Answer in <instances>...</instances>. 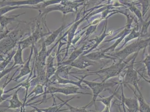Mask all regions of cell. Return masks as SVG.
<instances>
[{
  "label": "cell",
  "mask_w": 150,
  "mask_h": 112,
  "mask_svg": "<svg viewBox=\"0 0 150 112\" xmlns=\"http://www.w3.org/2000/svg\"><path fill=\"white\" fill-rule=\"evenodd\" d=\"M88 48L87 43H85L81 48L75 50L72 52V53L70 55L69 57V59L66 61H63L60 62H58L57 67H60V66H69L71 63L74 62L76 59H77L79 57L81 56L83 53Z\"/></svg>",
  "instance_id": "obj_14"
},
{
  "label": "cell",
  "mask_w": 150,
  "mask_h": 112,
  "mask_svg": "<svg viewBox=\"0 0 150 112\" xmlns=\"http://www.w3.org/2000/svg\"><path fill=\"white\" fill-rule=\"evenodd\" d=\"M17 68L16 66L13 67V66H11V67L8 68V69H5L4 71L0 72V80L2 79V78H3L5 76H6L7 75H8L9 73L13 69H16Z\"/></svg>",
  "instance_id": "obj_37"
},
{
  "label": "cell",
  "mask_w": 150,
  "mask_h": 112,
  "mask_svg": "<svg viewBox=\"0 0 150 112\" xmlns=\"http://www.w3.org/2000/svg\"><path fill=\"white\" fill-rule=\"evenodd\" d=\"M142 24V28L140 29V38H144L146 37L148 34V29L150 25V20L149 21L143 20L141 22Z\"/></svg>",
  "instance_id": "obj_34"
},
{
  "label": "cell",
  "mask_w": 150,
  "mask_h": 112,
  "mask_svg": "<svg viewBox=\"0 0 150 112\" xmlns=\"http://www.w3.org/2000/svg\"><path fill=\"white\" fill-rule=\"evenodd\" d=\"M25 13H20L16 15H13L11 16H0V26L1 27L2 30H4L5 29H6L7 25L11 24L13 21H16V19L18 18H19L20 16H21L25 14Z\"/></svg>",
  "instance_id": "obj_23"
},
{
  "label": "cell",
  "mask_w": 150,
  "mask_h": 112,
  "mask_svg": "<svg viewBox=\"0 0 150 112\" xmlns=\"http://www.w3.org/2000/svg\"><path fill=\"white\" fill-rule=\"evenodd\" d=\"M134 5H141L142 6V13L143 18L150 9V0H138L133 3Z\"/></svg>",
  "instance_id": "obj_30"
},
{
  "label": "cell",
  "mask_w": 150,
  "mask_h": 112,
  "mask_svg": "<svg viewBox=\"0 0 150 112\" xmlns=\"http://www.w3.org/2000/svg\"><path fill=\"white\" fill-rule=\"evenodd\" d=\"M71 75L72 76H73L75 78L79 79V80L75 81H74V80H69V79L62 78V77H59L58 75H57L55 74L54 75H53L50 77V79H49V80L48 81L47 86H48V85H53L54 84V85H57V84H61V85L72 84L73 85H75V86H77L80 87L81 89H82V90L86 89V88L83 87V86L81 84L82 83V80L85 77V75L84 76H82L81 78H79L78 77H76L75 76H73V75Z\"/></svg>",
  "instance_id": "obj_8"
},
{
  "label": "cell",
  "mask_w": 150,
  "mask_h": 112,
  "mask_svg": "<svg viewBox=\"0 0 150 112\" xmlns=\"http://www.w3.org/2000/svg\"><path fill=\"white\" fill-rule=\"evenodd\" d=\"M150 44V37L146 39H138L115 53H107L106 55L112 56L117 60L125 61L128 56L139 52L141 50H145Z\"/></svg>",
  "instance_id": "obj_2"
},
{
  "label": "cell",
  "mask_w": 150,
  "mask_h": 112,
  "mask_svg": "<svg viewBox=\"0 0 150 112\" xmlns=\"http://www.w3.org/2000/svg\"><path fill=\"white\" fill-rule=\"evenodd\" d=\"M133 56H132V58L127 61H119L117 62L113 63L112 65H111L108 67L100 69L99 70H96V71L86 70V71H83V72L78 71L76 72H70V74L87 73L91 75H96L99 76V79H101V82H105L109 79L117 77L120 75L121 72L124 70V69H125L126 66L128 65V63L133 59Z\"/></svg>",
  "instance_id": "obj_1"
},
{
  "label": "cell",
  "mask_w": 150,
  "mask_h": 112,
  "mask_svg": "<svg viewBox=\"0 0 150 112\" xmlns=\"http://www.w3.org/2000/svg\"><path fill=\"white\" fill-rule=\"evenodd\" d=\"M74 21L73 22L69 23V24H67V25H66L64 23L58 29H57V30L53 31V32H50V35L47 38L44 40V43L45 44V45L47 47L50 46L51 44H52L54 42V41L56 40V39L58 37V35L62 32V31H63L66 28H68L69 26L72 25V24L74 23Z\"/></svg>",
  "instance_id": "obj_18"
},
{
  "label": "cell",
  "mask_w": 150,
  "mask_h": 112,
  "mask_svg": "<svg viewBox=\"0 0 150 112\" xmlns=\"http://www.w3.org/2000/svg\"><path fill=\"white\" fill-rule=\"evenodd\" d=\"M72 67L70 66H64L58 67L56 74L58 75L59 77L64 79H69V75L70 72L69 71Z\"/></svg>",
  "instance_id": "obj_29"
},
{
  "label": "cell",
  "mask_w": 150,
  "mask_h": 112,
  "mask_svg": "<svg viewBox=\"0 0 150 112\" xmlns=\"http://www.w3.org/2000/svg\"><path fill=\"white\" fill-rule=\"evenodd\" d=\"M58 11L62 13L64 16H65L66 15L68 14L69 13H76L75 10L74 9H72V8L63 5L61 4H59L52 5L50 6H48V7H47L46 8L39 10V16L40 18L43 17L44 15H45V16H46V15L48 13H50L52 11Z\"/></svg>",
  "instance_id": "obj_10"
},
{
  "label": "cell",
  "mask_w": 150,
  "mask_h": 112,
  "mask_svg": "<svg viewBox=\"0 0 150 112\" xmlns=\"http://www.w3.org/2000/svg\"><path fill=\"white\" fill-rule=\"evenodd\" d=\"M83 56V55H82ZM85 57L88 58V60L93 61H100L103 59H109L112 60H117L115 58L112 57V56H108L105 53L103 52L101 50V51H98V52H90L86 55H84Z\"/></svg>",
  "instance_id": "obj_20"
},
{
  "label": "cell",
  "mask_w": 150,
  "mask_h": 112,
  "mask_svg": "<svg viewBox=\"0 0 150 112\" xmlns=\"http://www.w3.org/2000/svg\"><path fill=\"white\" fill-rule=\"evenodd\" d=\"M37 28L31 35L29 37L26 38L25 39L20 40L18 43L21 45L22 49L24 50L25 48L31 47L33 44L37 43L38 41L43 37L47 35L48 34H42L39 29V24H37Z\"/></svg>",
  "instance_id": "obj_9"
},
{
  "label": "cell",
  "mask_w": 150,
  "mask_h": 112,
  "mask_svg": "<svg viewBox=\"0 0 150 112\" xmlns=\"http://www.w3.org/2000/svg\"><path fill=\"white\" fill-rule=\"evenodd\" d=\"M138 0H125V2H134L136 1H137Z\"/></svg>",
  "instance_id": "obj_43"
},
{
  "label": "cell",
  "mask_w": 150,
  "mask_h": 112,
  "mask_svg": "<svg viewBox=\"0 0 150 112\" xmlns=\"http://www.w3.org/2000/svg\"><path fill=\"white\" fill-rule=\"evenodd\" d=\"M122 107H123V111H124V112H126V110H125V106L124 105V104L122 103Z\"/></svg>",
  "instance_id": "obj_45"
},
{
  "label": "cell",
  "mask_w": 150,
  "mask_h": 112,
  "mask_svg": "<svg viewBox=\"0 0 150 112\" xmlns=\"http://www.w3.org/2000/svg\"><path fill=\"white\" fill-rule=\"evenodd\" d=\"M99 24H89L86 26L82 28L81 30H83L85 28H87L86 30L85 31V37L83 39V41L86 40L91 35H92L95 31L96 30Z\"/></svg>",
  "instance_id": "obj_31"
},
{
  "label": "cell",
  "mask_w": 150,
  "mask_h": 112,
  "mask_svg": "<svg viewBox=\"0 0 150 112\" xmlns=\"http://www.w3.org/2000/svg\"><path fill=\"white\" fill-rule=\"evenodd\" d=\"M15 52H16V50H13L10 54H8V56L5 58V60L0 63V72L4 71L5 69H6V68L7 66L11 62Z\"/></svg>",
  "instance_id": "obj_32"
},
{
  "label": "cell",
  "mask_w": 150,
  "mask_h": 112,
  "mask_svg": "<svg viewBox=\"0 0 150 112\" xmlns=\"http://www.w3.org/2000/svg\"><path fill=\"white\" fill-rule=\"evenodd\" d=\"M47 0H22V1H13L7 2H2L1 6L2 7L5 6H36L40 4Z\"/></svg>",
  "instance_id": "obj_16"
},
{
  "label": "cell",
  "mask_w": 150,
  "mask_h": 112,
  "mask_svg": "<svg viewBox=\"0 0 150 112\" xmlns=\"http://www.w3.org/2000/svg\"><path fill=\"white\" fill-rule=\"evenodd\" d=\"M23 50L21 45L19 43H18V49L16 50V52L13 56V67L18 66H23L24 65V61L23 59Z\"/></svg>",
  "instance_id": "obj_25"
},
{
  "label": "cell",
  "mask_w": 150,
  "mask_h": 112,
  "mask_svg": "<svg viewBox=\"0 0 150 112\" xmlns=\"http://www.w3.org/2000/svg\"><path fill=\"white\" fill-rule=\"evenodd\" d=\"M36 112V111L35 110V109H34L33 108V109H32L31 111H25V109H21V110H20V112Z\"/></svg>",
  "instance_id": "obj_41"
},
{
  "label": "cell",
  "mask_w": 150,
  "mask_h": 112,
  "mask_svg": "<svg viewBox=\"0 0 150 112\" xmlns=\"http://www.w3.org/2000/svg\"><path fill=\"white\" fill-rule=\"evenodd\" d=\"M130 89L132 90L135 97L137 99L139 103V112H150V106L146 102L144 99V96L141 93V91L139 92H137L136 90H133L129 85H128Z\"/></svg>",
  "instance_id": "obj_19"
},
{
  "label": "cell",
  "mask_w": 150,
  "mask_h": 112,
  "mask_svg": "<svg viewBox=\"0 0 150 112\" xmlns=\"http://www.w3.org/2000/svg\"><path fill=\"white\" fill-rule=\"evenodd\" d=\"M34 45L35 44H33L31 47V52H30V56L29 57V58L27 60L26 62H25L24 65L23 66L22 68L20 69V72L19 75H18L16 77L13 79V81L17 82L20 79L24 77L26 75H29L31 73L32 69H31L30 67V63L31 61V57L33 56V54L34 52Z\"/></svg>",
  "instance_id": "obj_17"
},
{
  "label": "cell",
  "mask_w": 150,
  "mask_h": 112,
  "mask_svg": "<svg viewBox=\"0 0 150 112\" xmlns=\"http://www.w3.org/2000/svg\"><path fill=\"white\" fill-rule=\"evenodd\" d=\"M116 13H120V11L119 10H116V11L115 12H113V13H111L108 16V18H106L105 20V22H104V27H103V33H101L100 34V35L99 36H97L96 37L94 38V39H92L91 40H89L88 42H94V43L93 44V45L90 48V49L85 50L83 54L82 55L84 56V55H86L88 53H90L91 52H92L93 50H95L97 47H98V46L100 45V44L101 43L103 40H104V39L109 36V35H112V32H109V33H107V28H108V19L111 17L112 15H114V14H116Z\"/></svg>",
  "instance_id": "obj_7"
},
{
  "label": "cell",
  "mask_w": 150,
  "mask_h": 112,
  "mask_svg": "<svg viewBox=\"0 0 150 112\" xmlns=\"http://www.w3.org/2000/svg\"><path fill=\"white\" fill-rule=\"evenodd\" d=\"M139 23L137 22L136 23V25H135V26L133 27V28H132L131 31L125 38L124 39V42L122 44V45L120 47V48L118 49L119 50L120 49L122 48L128 42L131 41L132 40L136 39L138 38H140V32L139 30Z\"/></svg>",
  "instance_id": "obj_21"
},
{
  "label": "cell",
  "mask_w": 150,
  "mask_h": 112,
  "mask_svg": "<svg viewBox=\"0 0 150 112\" xmlns=\"http://www.w3.org/2000/svg\"><path fill=\"white\" fill-rule=\"evenodd\" d=\"M44 91L45 90H44V86H43V85H42L40 84H39V85H37L35 87H34V89L32 90L31 93L28 94V95L27 96V99L29 97H30V96H31V95H33V94H34V96L33 98H31L29 100V101H28L26 104H28L29 102H30V101H31L32 100L37 98L38 97H39L40 95H41L42 94L44 93Z\"/></svg>",
  "instance_id": "obj_27"
},
{
  "label": "cell",
  "mask_w": 150,
  "mask_h": 112,
  "mask_svg": "<svg viewBox=\"0 0 150 112\" xmlns=\"http://www.w3.org/2000/svg\"><path fill=\"white\" fill-rule=\"evenodd\" d=\"M47 47V46L45 45L44 41H43L42 43V48L38 53L37 50L35 48V45H34V50L35 52L34 60L37 62L44 67H46L47 60L48 57V50Z\"/></svg>",
  "instance_id": "obj_12"
},
{
  "label": "cell",
  "mask_w": 150,
  "mask_h": 112,
  "mask_svg": "<svg viewBox=\"0 0 150 112\" xmlns=\"http://www.w3.org/2000/svg\"><path fill=\"white\" fill-rule=\"evenodd\" d=\"M121 2L125 5L127 9L134 13V16L138 19L139 22L141 23L144 20L142 12L135 5L133 4V2H125V1H122Z\"/></svg>",
  "instance_id": "obj_24"
},
{
  "label": "cell",
  "mask_w": 150,
  "mask_h": 112,
  "mask_svg": "<svg viewBox=\"0 0 150 112\" xmlns=\"http://www.w3.org/2000/svg\"><path fill=\"white\" fill-rule=\"evenodd\" d=\"M13 29H6L4 31H2V33H0V41L5 37L6 35H8V34L11 31L13 30Z\"/></svg>",
  "instance_id": "obj_38"
},
{
  "label": "cell",
  "mask_w": 150,
  "mask_h": 112,
  "mask_svg": "<svg viewBox=\"0 0 150 112\" xmlns=\"http://www.w3.org/2000/svg\"><path fill=\"white\" fill-rule=\"evenodd\" d=\"M90 75H91L88 74L85 75V77L82 80V83H84L85 85H86L88 88L92 91L93 99L91 102L88 104V106H90L92 104L95 106L96 109L97 107L96 103L98 99V97L100 96V94L106 90H109V87H112L116 85L119 84V82H115L114 81H112V82H96L94 81H88L85 79L86 77Z\"/></svg>",
  "instance_id": "obj_3"
},
{
  "label": "cell",
  "mask_w": 150,
  "mask_h": 112,
  "mask_svg": "<svg viewBox=\"0 0 150 112\" xmlns=\"http://www.w3.org/2000/svg\"><path fill=\"white\" fill-rule=\"evenodd\" d=\"M5 60V58H4V55H0V62H2Z\"/></svg>",
  "instance_id": "obj_42"
},
{
  "label": "cell",
  "mask_w": 150,
  "mask_h": 112,
  "mask_svg": "<svg viewBox=\"0 0 150 112\" xmlns=\"http://www.w3.org/2000/svg\"><path fill=\"white\" fill-rule=\"evenodd\" d=\"M81 89L80 88L77 86L73 85L71 86H65V87H59L53 86V85H48L45 87L44 89V93L42 94L40 96H43L44 101L48 99L46 98V95L50 94H54L56 93H60L64 94L65 95H74V94H82V95H92V93H84V92H80L79 90Z\"/></svg>",
  "instance_id": "obj_5"
},
{
  "label": "cell",
  "mask_w": 150,
  "mask_h": 112,
  "mask_svg": "<svg viewBox=\"0 0 150 112\" xmlns=\"http://www.w3.org/2000/svg\"><path fill=\"white\" fill-rule=\"evenodd\" d=\"M114 1V0H107V3H106V5H110L111 4L112 2Z\"/></svg>",
  "instance_id": "obj_44"
},
{
  "label": "cell",
  "mask_w": 150,
  "mask_h": 112,
  "mask_svg": "<svg viewBox=\"0 0 150 112\" xmlns=\"http://www.w3.org/2000/svg\"><path fill=\"white\" fill-rule=\"evenodd\" d=\"M31 106V108H34V109H35V110L36 111V112H43L42 111H41L40 110V109H39V108H37V106Z\"/></svg>",
  "instance_id": "obj_40"
},
{
  "label": "cell",
  "mask_w": 150,
  "mask_h": 112,
  "mask_svg": "<svg viewBox=\"0 0 150 112\" xmlns=\"http://www.w3.org/2000/svg\"><path fill=\"white\" fill-rule=\"evenodd\" d=\"M27 8V6H5L0 8V16H4L6 13H8L11 11H13L16 9H21V8Z\"/></svg>",
  "instance_id": "obj_33"
},
{
  "label": "cell",
  "mask_w": 150,
  "mask_h": 112,
  "mask_svg": "<svg viewBox=\"0 0 150 112\" xmlns=\"http://www.w3.org/2000/svg\"><path fill=\"white\" fill-rule=\"evenodd\" d=\"M149 55H147L145 57L143 61H140L139 62L142 63L144 64L145 67L147 69V75L150 79V45H149ZM138 62V63H139Z\"/></svg>",
  "instance_id": "obj_35"
},
{
  "label": "cell",
  "mask_w": 150,
  "mask_h": 112,
  "mask_svg": "<svg viewBox=\"0 0 150 112\" xmlns=\"http://www.w3.org/2000/svg\"><path fill=\"white\" fill-rule=\"evenodd\" d=\"M139 52H137L133 54V58L131 61L130 64L128 65L125 68L127 70L125 71V74L123 78V83L127 84L128 85H131L134 87V90L137 92L141 91L138 85V71L137 69H134V65L136 63V60L137 57Z\"/></svg>",
  "instance_id": "obj_4"
},
{
  "label": "cell",
  "mask_w": 150,
  "mask_h": 112,
  "mask_svg": "<svg viewBox=\"0 0 150 112\" xmlns=\"http://www.w3.org/2000/svg\"><path fill=\"white\" fill-rule=\"evenodd\" d=\"M55 50L52 52V53L48 57L46 63V75L47 80H49L50 77L54 75L56 72L57 67L54 63V58L58 55L57 52H55Z\"/></svg>",
  "instance_id": "obj_13"
},
{
  "label": "cell",
  "mask_w": 150,
  "mask_h": 112,
  "mask_svg": "<svg viewBox=\"0 0 150 112\" xmlns=\"http://www.w3.org/2000/svg\"><path fill=\"white\" fill-rule=\"evenodd\" d=\"M119 84L122 91V103L124 104V105L127 108L129 112H139V103L136 97L134 98H126L123 91V82H119Z\"/></svg>",
  "instance_id": "obj_11"
},
{
  "label": "cell",
  "mask_w": 150,
  "mask_h": 112,
  "mask_svg": "<svg viewBox=\"0 0 150 112\" xmlns=\"http://www.w3.org/2000/svg\"><path fill=\"white\" fill-rule=\"evenodd\" d=\"M63 1L64 0H47L45 1H44L43 2L38 4V5H36L35 6H27L28 9H35V10H40L46 8L47 7L53 5H56V4H61Z\"/></svg>",
  "instance_id": "obj_26"
},
{
  "label": "cell",
  "mask_w": 150,
  "mask_h": 112,
  "mask_svg": "<svg viewBox=\"0 0 150 112\" xmlns=\"http://www.w3.org/2000/svg\"><path fill=\"white\" fill-rule=\"evenodd\" d=\"M19 30L14 29L0 41V55H5L15 48L19 42Z\"/></svg>",
  "instance_id": "obj_6"
},
{
  "label": "cell",
  "mask_w": 150,
  "mask_h": 112,
  "mask_svg": "<svg viewBox=\"0 0 150 112\" xmlns=\"http://www.w3.org/2000/svg\"><path fill=\"white\" fill-rule=\"evenodd\" d=\"M68 103L69 102H67L66 104V106H68V108L70 112H88L86 110V108L88 106V104L81 108H78V107H75V106H71Z\"/></svg>",
  "instance_id": "obj_36"
},
{
  "label": "cell",
  "mask_w": 150,
  "mask_h": 112,
  "mask_svg": "<svg viewBox=\"0 0 150 112\" xmlns=\"http://www.w3.org/2000/svg\"><path fill=\"white\" fill-rule=\"evenodd\" d=\"M119 86H120V84H118V86H117V87L115 88L114 91L113 92V93L109 96H108V97H101L100 96V99H97V101H101L105 106H108L109 108H111V102L112 101V99L114 98V96H115L116 95V94L117 93V90L118 89Z\"/></svg>",
  "instance_id": "obj_28"
},
{
  "label": "cell",
  "mask_w": 150,
  "mask_h": 112,
  "mask_svg": "<svg viewBox=\"0 0 150 112\" xmlns=\"http://www.w3.org/2000/svg\"><path fill=\"white\" fill-rule=\"evenodd\" d=\"M95 65H96V63L95 61H91L87 58L85 56L81 55L74 62L71 63L69 66L76 69H83L87 68L88 67L94 66Z\"/></svg>",
  "instance_id": "obj_15"
},
{
  "label": "cell",
  "mask_w": 150,
  "mask_h": 112,
  "mask_svg": "<svg viewBox=\"0 0 150 112\" xmlns=\"http://www.w3.org/2000/svg\"><path fill=\"white\" fill-rule=\"evenodd\" d=\"M13 94H4L3 95H2L1 96H0V104L2 103V102H4L5 100H6L7 99H8V98H10V96H13Z\"/></svg>",
  "instance_id": "obj_39"
},
{
  "label": "cell",
  "mask_w": 150,
  "mask_h": 112,
  "mask_svg": "<svg viewBox=\"0 0 150 112\" xmlns=\"http://www.w3.org/2000/svg\"><path fill=\"white\" fill-rule=\"evenodd\" d=\"M21 89V87H19L17 89V90L13 94L12 98L10 100H9L10 105L7 108V109H18V108H21L24 106V104L23 102H21L19 99L18 97V92L19 90Z\"/></svg>",
  "instance_id": "obj_22"
}]
</instances>
